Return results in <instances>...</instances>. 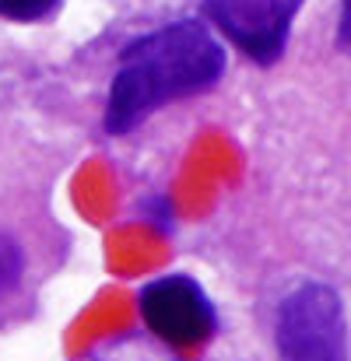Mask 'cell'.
Wrapping results in <instances>:
<instances>
[{"label":"cell","mask_w":351,"mask_h":361,"mask_svg":"<svg viewBox=\"0 0 351 361\" xmlns=\"http://www.w3.org/2000/svg\"><path fill=\"white\" fill-rule=\"evenodd\" d=\"M222 74L225 46L204 21L183 18L144 32L119 49L102 126L109 137H123L162 106L211 92Z\"/></svg>","instance_id":"1"},{"label":"cell","mask_w":351,"mask_h":361,"mask_svg":"<svg viewBox=\"0 0 351 361\" xmlns=\"http://www.w3.org/2000/svg\"><path fill=\"white\" fill-rule=\"evenodd\" d=\"M278 361H348L345 309L334 288L299 284L278 305Z\"/></svg>","instance_id":"2"},{"label":"cell","mask_w":351,"mask_h":361,"mask_svg":"<svg viewBox=\"0 0 351 361\" xmlns=\"http://www.w3.org/2000/svg\"><path fill=\"white\" fill-rule=\"evenodd\" d=\"M137 309L144 326L172 348H197L218 330L211 298L186 274H169L144 284L137 295Z\"/></svg>","instance_id":"3"},{"label":"cell","mask_w":351,"mask_h":361,"mask_svg":"<svg viewBox=\"0 0 351 361\" xmlns=\"http://www.w3.org/2000/svg\"><path fill=\"white\" fill-rule=\"evenodd\" d=\"M299 7L302 0H204L215 28L256 63H274L285 53Z\"/></svg>","instance_id":"4"},{"label":"cell","mask_w":351,"mask_h":361,"mask_svg":"<svg viewBox=\"0 0 351 361\" xmlns=\"http://www.w3.org/2000/svg\"><path fill=\"white\" fill-rule=\"evenodd\" d=\"M56 7L60 0H0V18L18 21V25H35V21H46Z\"/></svg>","instance_id":"5"},{"label":"cell","mask_w":351,"mask_h":361,"mask_svg":"<svg viewBox=\"0 0 351 361\" xmlns=\"http://www.w3.org/2000/svg\"><path fill=\"white\" fill-rule=\"evenodd\" d=\"M21 274V249L11 239H0V291L11 288Z\"/></svg>","instance_id":"6"},{"label":"cell","mask_w":351,"mask_h":361,"mask_svg":"<svg viewBox=\"0 0 351 361\" xmlns=\"http://www.w3.org/2000/svg\"><path fill=\"white\" fill-rule=\"evenodd\" d=\"M338 42L351 56V0H341V25H338Z\"/></svg>","instance_id":"7"}]
</instances>
